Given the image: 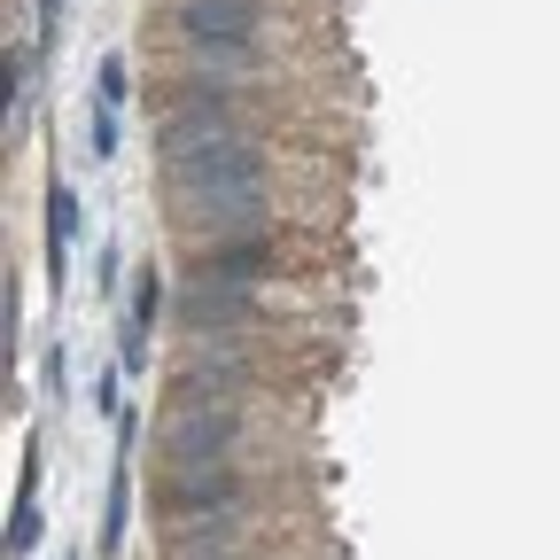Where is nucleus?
I'll list each match as a JSON object with an SVG mask.
<instances>
[{"label": "nucleus", "mask_w": 560, "mask_h": 560, "mask_svg": "<svg viewBox=\"0 0 560 560\" xmlns=\"http://www.w3.org/2000/svg\"><path fill=\"white\" fill-rule=\"evenodd\" d=\"M79 242V195H70L62 179L47 187V272H62V249Z\"/></svg>", "instance_id": "obj_12"}, {"label": "nucleus", "mask_w": 560, "mask_h": 560, "mask_svg": "<svg viewBox=\"0 0 560 560\" xmlns=\"http://www.w3.org/2000/svg\"><path fill=\"white\" fill-rule=\"evenodd\" d=\"M280 265V249H272V234H242V242H202L195 249V272L202 280H242V289H257V280Z\"/></svg>", "instance_id": "obj_9"}, {"label": "nucleus", "mask_w": 560, "mask_h": 560, "mask_svg": "<svg viewBox=\"0 0 560 560\" xmlns=\"http://www.w3.org/2000/svg\"><path fill=\"white\" fill-rule=\"evenodd\" d=\"M179 560H242V514H219V522H187V537H179Z\"/></svg>", "instance_id": "obj_11"}, {"label": "nucleus", "mask_w": 560, "mask_h": 560, "mask_svg": "<svg viewBox=\"0 0 560 560\" xmlns=\"http://www.w3.org/2000/svg\"><path fill=\"white\" fill-rule=\"evenodd\" d=\"M24 109H32V70H24V47H9V132L24 125Z\"/></svg>", "instance_id": "obj_14"}, {"label": "nucleus", "mask_w": 560, "mask_h": 560, "mask_svg": "<svg viewBox=\"0 0 560 560\" xmlns=\"http://www.w3.org/2000/svg\"><path fill=\"white\" fill-rule=\"evenodd\" d=\"M39 9H47V16H55V9H62V0H39Z\"/></svg>", "instance_id": "obj_16"}, {"label": "nucleus", "mask_w": 560, "mask_h": 560, "mask_svg": "<svg viewBox=\"0 0 560 560\" xmlns=\"http://www.w3.org/2000/svg\"><path fill=\"white\" fill-rule=\"evenodd\" d=\"M94 102H102V109H125V55H102V70H94Z\"/></svg>", "instance_id": "obj_15"}, {"label": "nucleus", "mask_w": 560, "mask_h": 560, "mask_svg": "<svg viewBox=\"0 0 560 560\" xmlns=\"http://www.w3.org/2000/svg\"><path fill=\"white\" fill-rule=\"evenodd\" d=\"M39 444L24 452V490H16V514H9V560H24L32 545H39Z\"/></svg>", "instance_id": "obj_10"}, {"label": "nucleus", "mask_w": 560, "mask_h": 560, "mask_svg": "<svg viewBox=\"0 0 560 560\" xmlns=\"http://www.w3.org/2000/svg\"><path fill=\"white\" fill-rule=\"evenodd\" d=\"M156 319H164V272L140 265V272H132V296H125V312H117V366H125V374L149 366V335H156Z\"/></svg>", "instance_id": "obj_8"}, {"label": "nucleus", "mask_w": 560, "mask_h": 560, "mask_svg": "<svg viewBox=\"0 0 560 560\" xmlns=\"http://www.w3.org/2000/svg\"><path fill=\"white\" fill-rule=\"evenodd\" d=\"M257 389V366L242 335H210V342H187V359L172 374V405H219V397H249Z\"/></svg>", "instance_id": "obj_5"}, {"label": "nucleus", "mask_w": 560, "mask_h": 560, "mask_svg": "<svg viewBox=\"0 0 560 560\" xmlns=\"http://www.w3.org/2000/svg\"><path fill=\"white\" fill-rule=\"evenodd\" d=\"M179 327H187V342H210V335H242L249 319H257V289H242V280H202V272H187V289H179Z\"/></svg>", "instance_id": "obj_7"}, {"label": "nucleus", "mask_w": 560, "mask_h": 560, "mask_svg": "<svg viewBox=\"0 0 560 560\" xmlns=\"http://www.w3.org/2000/svg\"><path fill=\"white\" fill-rule=\"evenodd\" d=\"M172 32L187 47L195 70H219V79H242L257 70V32H265V0H179L172 9Z\"/></svg>", "instance_id": "obj_2"}, {"label": "nucleus", "mask_w": 560, "mask_h": 560, "mask_svg": "<svg viewBox=\"0 0 560 560\" xmlns=\"http://www.w3.org/2000/svg\"><path fill=\"white\" fill-rule=\"evenodd\" d=\"M242 467L234 459H210V467H172L164 490H156V514L164 522H219V514H242Z\"/></svg>", "instance_id": "obj_6"}, {"label": "nucleus", "mask_w": 560, "mask_h": 560, "mask_svg": "<svg viewBox=\"0 0 560 560\" xmlns=\"http://www.w3.org/2000/svg\"><path fill=\"white\" fill-rule=\"evenodd\" d=\"M164 195H172V219L202 242H242V234H265L272 219V195H265V149L249 132L234 140H210V149L164 164Z\"/></svg>", "instance_id": "obj_1"}, {"label": "nucleus", "mask_w": 560, "mask_h": 560, "mask_svg": "<svg viewBox=\"0 0 560 560\" xmlns=\"http://www.w3.org/2000/svg\"><path fill=\"white\" fill-rule=\"evenodd\" d=\"M242 444V397H219V405H172L164 429H156V452L164 467H210V459H234Z\"/></svg>", "instance_id": "obj_4"}, {"label": "nucleus", "mask_w": 560, "mask_h": 560, "mask_svg": "<svg viewBox=\"0 0 560 560\" xmlns=\"http://www.w3.org/2000/svg\"><path fill=\"white\" fill-rule=\"evenodd\" d=\"M86 149H94V164L117 156V109H102V102L86 109Z\"/></svg>", "instance_id": "obj_13"}, {"label": "nucleus", "mask_w": 560, "mask_h": 560, "mask_svg": "<svg viewBox=\"0 0 560 560\" xmlns=\"http://www.w3.org/2000/svg\"><path fill=\"white\" fill-rule=\"evenodd\" d=\"M234 132H249V125H242V86L219 79V70H202V79H187V86L172 94V109H164V125H156V156L179 164V156L210 149V140H234Z\"/></svg>", "instance_id": "obj_3"}]
</instances>
